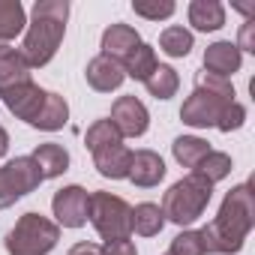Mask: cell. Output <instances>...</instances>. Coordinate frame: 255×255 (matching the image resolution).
Wrapping results in <instances>:
<instances>
[{
  "instance_id": "2",
  "label": "cell",
  "mask_w": 255,
  "mask_h": 255,
  "mask_svg": "<svg viewBox=\"0 0 255 255\" xmlns=\"http://www.w3.org/2000/svg\"><path fill=\"white\" fill-rule=\"evenodd\" d=\"M66 18H69L66 0H36L33 3V21L24 33V45L18 48L30 69L51 63V57L57 54V48L63 42Z\"/></svg>"
},
{
  "instance_id": "6",
  "label": "cell",
  "mask_w": 255,
  "mask_h": 255,
  "mask_svg": "<svg viewBox=\"0 0 255 255\" xmlns=\"http://www.w3.org/2000/svg\"><path fill=\"white\" fill-rule=\"evenodd\" d=\"M39 183H42V174L30 156H18V159L6 162L0 168V210L12 207L18 198L33 192Z\"/></svg>"
},
{
  "instance_id": "22",
  "label": "cell",
  "mask_w": 255,
  "mask_h": 255,
  "mask_svg": "<svg viewBox=\"0 0 255 255\" xmlns=\"http://www.w3.org/2000/svg\"><path fill=\"white\" fill-rule=\"evenodd\" d=\"M27 24L24 6L18 0H0V42H9L15 39Z\"/></svg>"
},
{
  "instance_id": "5",
  "label": "cell",
  "mask_w": 255,
  "mask_h": 255,
  "mask_svg": "<svg viewBox=\"0 0 255 255\" xmlns=\"http://www.w3.org/2000/svg\"><path fill=\"white\" fill-rule=\"evenodd\" d=\"M102 240H123L132 234V207L120 195L93 192L90 195V216H87Z\"/></svg>"
},
{
  "instance_id": "27",
  "label": "cell",
  "mask_w": 255,
  "mask_h": 255,
  "mask_svg": "<svg viewBox=\"0 0 255 255\" xmlns=\"http://www.w3.org/2000/svg\"><path fill=\"white\" fill-rule=\"evenodd\" d=\"M195 174H201L207 183H219V180H225V177L231 174V156L222 153V150H210V153L198 162Z\"/></svg>"
},
{
  "instance_id": "26",
  "label": "cell",
  "mask_w": 255,
  "mask_h": 255,
  "mask_svg": "<svg viewBox=\"0 0 255 255\" xmlns=\"http://www.w3.org/2000/svg\"><path fill=\"white\" fill-rule=\"evenodd\" d=\"M84 144H87V150H90V153H96V150H102V147L123 144V138H120V132L114 129V123H111V120H96V123H90V126H87Z\"/></svg>"
},
{
  "instance_id": "14",
  "label": "cell",
  "mask_w": 255,
  "mask_h": 255,
  "mask_svg": "<svg viewBox=\"0 0 255 255\" xmlns=\"http://www.w3.org/2000/svg\"><path fill=\"white\" fill-rule=\"evenodd\" d=\"M93 165L102 177H111V180H123L129 177V165H132V150L123 147V144H111V147H102L93 153Z\"/></svg>"
},
{
  "instance_id": "23",
  "label": "cell",
  "mask_w": 255,
  "mask_h": 255,
  "mask_svg": "<svg viewBox=\"0 0 255 255\" xmlns=\"http://www.w3.org/2000/svg\"><path fill=\"white\" fill-rule=\"evenodd\" d=\"M123 72H126V78H135V81H144L159 63H156V51L147 45V42H141L138 48H132V54L129 57H126L123 63Z\"/></svg>"
},
{
  "instance_id": "11",
  "label": "cell",
  "mask_w": 255,
  "mask_h": 255,
  "mask_svg": "<svg viewBox=\"0 0 255 255\" xmlns=\"http://www.w3.org/2000/svg\"><path fill=\"white\" fill-rule=\"evenodd\" d=\"M240 63H243V54H240V48H237L234 42H228V39L213 42V45H207V51H204V72H210V75L228 78V75H234V72L240 69Z\"/></svg>"
},
{
  "instance_id": "30",
  "label": "cell",
  "mask_w": 255,
  "mask_h": 255,
  "mask_svg": "<svg viewBox=\"0 0 255 255\" xmlns=\"http://www.w3.org/2000/svg\"><path fill=\"white\" fill-rule=\"evenodd\" d=\"M195 87L207 90V93H216V96H225V99H234V87L228 78H219V75H210V72H198L195 75Z\"/></svg>"
},
{
  "instance_id": "7",
  "label": "cell",
  "mask_w": 255,
  "mask_h": 255,
  "mask_svg": "<svg viewBox=\"0 0 255 255\" xmlns=\"http://www.w3.org/2000/svg\"><path fill=\"white\" fill-rule=\"evenodd\" d=\"M234 99H225V96H216V93H207L201 87L192 90V96L183 102L180 108V120L186 126H195V129H207V126H216L222 111L231 105Z\"/></svg>"
},
{
  "instance_id": "25",
  "label": "cell",
  "mask_w": 255,
  "mask_h": 255,
  "mask_svg": "<svg viewBox=\"0 0 255 255\" xmlns=\"http://www.w3.org/2000/svg\"><path fill=\"white\" fill-rule=\"evenodd\" d=\"M192 33L186 30V27H180V24H171V27H165L162 33H159V48L168 54V57H186L189 51H192Z\"/></svg>"
},
{
  "instance_id": "32",
  "label": "cell",
  "mask_w": 255,
  "mask_h": 255,
  "mask_svg": "<svg viewBox=\"0 0 255 255\" xmlns=\"http://www.w3.org/2000/svg\"><path fill=\"white\" fill-rule=\"evenodd\" d=\"M102 255H138V252H135V243L129 237H123V240H105Z\"/></svg>"
},
{
  "instance_id": "29",
  "label": "cell",
  "mask_w": 255,
  "mask_h": 255,
  "mask_svg": "<svg viewBox=\"0 0 255 255\" xmlns=\"http://www.w3.org/2000/svg\"><path fill=\"white\" fill-rule=\"evenodd\" d=\"M168 255H207V252H204V240L198 231H180L171 240Z\"/></svg>"
},
{
  "instance_id": "12",
  "label": "cell",
  "mask_w": 255,
  "mask_h": 255,
  "mask_svg": "<svg viewBox=\"0 0 255 255\" xmlns=\"http://www.w3.org/2000/svg\"><path fill=\"white\" fill-rule=\"evenodd\" d=\"M84 75H87V84H90L93 90H99V93H111V90H117V87L126 81L123 66H120L117 60H111V57H102V54L87 63Z\"/></svg>"
},
{
  "instance_id": "24",
  "label": "cell",
  "mask_w": 255,
  "mask_h": 255,
  "mask_svg": "<svg viewBox=\"0 0 255 255\" xmlns=\"http://www.w3.org/2000/svg\"><path fill=\"white\" fill-rule=\"evenodd\" d=\"M144 87H147V93L150 96H156V99H171L174 93H177V87H180V75L171 69V66H156L147 78H144Z\"/></svg>"
},
{
  "instance_id": "19",
  "label": "cell",
  "mask_w": 255,
  "mask_h": 255,
  "mask_svg": "<svg viewBox=\"0 0 255 255\" xmlns=\"http://www.w3.org/2000/svg\"><path fill=\"white\" fill-rule=\"evenodd\" d=\"M66 120H69L66 99L60 93H45V105L39 108V114H36V120L30 126H36V129H42V132H57V129L66 126Z\"/></svg>"
},
{
  "instance_id": "8",
  "label": "cell",
  "mask_w": 255,
  "mask_h": 255,
  "mask_svg": "<svg viewBox=\"0 0 255 255\" xmlns=\"http://www.w3.org/2000/svg\"><path fill=\"white\" fill-rule=\"evenodd\" d=\"M51 210L57 216V225L63 228H81L90 216V195L84 186H63L51 198Z\"/></svg>"
},
{
  "instance_id": "18",
  "label": "cell",
  "mask_w": 255,
  "mask_h": 255,
  "mask_svg": "<svg viewBox=\"0 0 255 255\" xmlns=\"http://www.w3.org/2000/svg\"><path fill=\"white\" fill-rule=\"evenodd\" d=\"M30 159L36 162V168H39L42 180L60 177V174L69 168V153H66V147H60V144H54V141L39 144V147L33 150V156H30Z\"/></svg>"
},
{
  "instance_id": "33",
  "label": "cell",
  "mask_w": 255,
  "mask_h": 255,
  "mask_svg": "<svg viewBox=\"0 0 255 255\" xmlns=\"http://www.w3.org/2000/svg\"><path fill=\"white\" fill-rule=\"evenodd\" d=\"M240 51H255V36H252V21L249 24H243V30H240V42H234Z\"/></svg>"
},
{
  "instance_id": "16",
  "label": "cell",
  "mask_w": 255,
  "mask_h": 255,
  "mask_svg": "<svg viewBox=\"0 0 255 255\" xmlns=\"http://www.w3.org/2000/svg\"><path fill=\"white\" fill-rule=\"evenodd\" d=\"M24 81H30V66L21 51L12 45H0V93Z\"/></svg>"
},
{
  "instance_id": "34",
  "label": "cell",
  "mask_w": 255,
  "mask_h": 255,
  "mask_svg": "<svg viewBox=\"0 0 255 255\" xmlns=\"http://www.w3.org/2000/svg\"><path fill=\"white\" fill-rule=\"evenodd\" d=\"M69 255H102V246H96V243H75L72 249H69Z\"/></svg>"
},
{
  "instance_id": "21",
  "label": "cell",
  "mask_w": 255,
  "mask_h": 255,
  "mask_svg": "<svg viewBox=\"0 0 255 255\" xmlns=\"http://www.w3.org/2000/svg\"><path fill=\"white\" fill-rule=\"evenodd\" d=\"M162 228H165V216H162L159 204L144 201V204L132 207V231H135V234H141V237H156Z\"/></svg>"
},
{
  "instance_id": "13",
  "label": "cell",
  "mask_w": 255,
  "mask_h": 255,
  "mask_svg": "<svg viewBox=\"0 0 255 255\" xmlns=\"http://www.w3.org/2000/svg\"><path fill=\"white\" fill-rule=\"evenodd\" d=\"M138 45H141V36L129 24H111L102 33V57H111L117 63H123L132 54V48H138Z\"/></svg>"
},
{
  "instance_id": "10",
  "label": "cell",
  "mask_w": 255,
  "mask_h": 255,
  "mask_svg": "<svg viewBox=\"0 0 255 255\" xmlns=\"http://www.w3.org/2000/svg\"><path fill=\"white\" fill-rule=\"evenodd\" d=\"M45 93H48V90L36 87L33 81H24V84H15V87L3 90L0 96H3V105H6L18 120L33 123L36 114H39V108L45 105Z\"/></svg>"
},
{
  "instance_id": "3",
  "label": "cell",
  "mask_w": 255,
  "mask_h": 255,
  "mask_svg": "<svg viewBox=\"0 0 255 255\" xmlns=\"http://www.w3.org/2000/svg\"><path fill=\"white\" fill-rule=\"evenodd\" d=\"M213 198V183H207L201 174H186L183 180H177L165 195H162V216L165 222H174V225H192L204 216L207 204Z\"/></svg>"
},
{
  "instance_id": "28",
  "label": "cell",
  "mask_w": 255,
  "mask_h": 255,
  "mask_svg": "<svg viewBox=\"0 0 255 255\" xmlns=\"http://www.w3.org/2000/svg\"><path fill=\"white\" fill-rule=\"evenodd\" d=\"M174 9H177V6L171 3V0H135V3H132V12L141 15V18H150V21L171 18Z\"/></svg>"
},
{
  "instance_id": "35",
  "label": "cell",
  "mask_w": 255,
  "mask_h": 255,
  "mask_svg": "<svg viewBox=\"0 0 255 255\" xmlns=\"http://www.w3.org/2000/svg\"><path fill=\"white\" fill-rule=\"evenodd\" d=\"M6 150H9V132L0 126V156H6Z\"/></svg>"
},
{
  "instance_id": "17",
  "label": "cell",
  "mask_w": 255,
  "mask_h": 255,
  "mask_svg": "<svg viewBox=\"0 0 255 255\" xmlns=\"http://www.w3.org/2000/svg\"><path fill=\"white\" fill-rule=\"evenodd\" d=\"M189 24L201 33H213L225 24V6L219 0H192L189 3Z\"/></svg>"
},
{
  "instance_id": "31",
  "label": "cell",
  "mask_w": 255,
  "mask_h": 255,
  "mask_svg": "<svg viewBox=\"0 0 255 255\" xmlns=\"http://www.w3.org/2000/svg\"><path fill=\"white\" fill-rule=\"evenodd\" d=\"M243 120H246V108H243L240 102H231V105L222 111V117H219V123H216V129H219V132L240 129V126H243Z\"/></svg>"
},
{
  "instance_id": "9",
  "label": "cell",
  "mask_w": 255,
  "mask_h": 255,
  "mask_svg": "<svg viewBox=\"0 0 255 255\" xmlns=\"http://www.w3.org/2000/svg\"><path fill=\"white\" fill-rule=\"evenodd\" d=\"M114 123V129L120 132V138H141L147 132V126H150V114L144 108L141 99L135 96H120L114 105H111V117Z\"/></svg>"
},
{
  "instance_id": "4",
  "label": "cell",
  "mask_w": 255,
  "mask_h": 255,
  "mask_svg": "<svg viewBox=\"0 0 255 255\" xmlns=\"http://www.w3.org/2000/svg\"><path fill=\"white\" fill-rule=\"evenodd\" d=\"M60 240V225L39 216V213H24L15 228L6 234L3 246L9 255H48Z\"/></svg>"
},
{
  "instance_id": "1",
  "label": "cell",
  "mask_w": 255,
  "mask_h": 255,
  "mask_svg": "<svg viewBox=\"0 0 255 255\" xmlns=\"http://www.w3.org/2000/svg\"><path fill=\"white\" fill-rule=\"evenodd\" d=\"M252 225H255V192L249 183H240L222 198L216 219L198 231L204 240V252L207 255H237Z\"/></svg>"
},
{
  "instance_id": "20",
  "label": "cell",
  "mask_w": 255,
  "mask_h": 255,
  "mask_svg": "<svg viewBox=\"0 0 255 255\" xmlns=\"http://www.w3.org/2000/svg\"><path fill=\"white\" fill-rule=\"evenodd\" d=\"M171 153H174V159L183 165V168H198V162L210 153V144L204 141V138H198V135H180V138H174V144H171Z\"/></svg>"
},
{
  "instance_id": "15",
  "label": "cell",
  "mask_w": 255,
  "mask_h": 255,
  "mask_svg": "<svg viewBox=\"0 0 255 255\" xmlns=\"http://www.w3.org/2000/svg\"><path fill=\"white\" fill-rule=\"evenodd\" d=\"M162 177H165V162H162L159 153H153V150H138V153H132L129 180H132L135 186L150 189V186H156Z\"/></svg>"
}]
</instances>
